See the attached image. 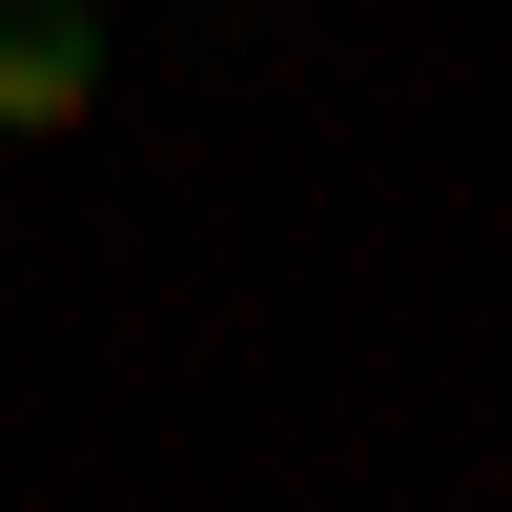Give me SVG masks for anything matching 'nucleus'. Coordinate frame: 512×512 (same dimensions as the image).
Instances as JSON below:
<instances>
[{
	"instance_id": "f257e3e1",
	"label": "nucleus",
	"mask_w": 512,
	"mask_h": 512,
	"mask_svg": "<svg viewBox=\"0 0 512 512\" xmlns=\"http://www.w3.org/2000/svg\"><path fill=\"white\" fill-rule=\"evenodd\" d=\"M103 103V21L82 0H0V144H62Z\"/></svg>"
}]
</instances>
